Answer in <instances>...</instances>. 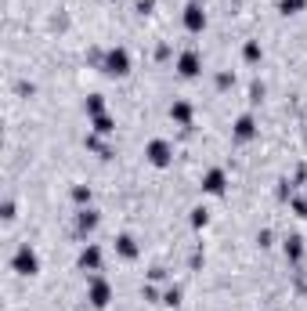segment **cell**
Wrapping results in <instances>:
<instances>
[{
	"mask_svg": "<svg viewBox=\"0 0 307 311\" xmlns=\"http://www.w3.org/2000/svg\"><path fill=\"white\" fill-rule=\"evenodd\" d=\"M36 268H40L36 254L29 250V246H22V250L14 254V272H18V275H36Z\"/></svg>",
	"mask_w": 307,
	"mask_h": 311,
	"instance_id": "obj_1",
	"label": "cell"
},
{
	"mask_svg": "<svg viewBox=\"0 0 307 311\" xmlns=\"http://www.w3.org/2000/svg\"><path fill=\"white\" fill-rule=\"evenodd\" d=\"M148 156H152V163H156V166L170 163V148H166V142H152L148 145Z\"/></svg>",
	"mask_w": 307,
	"mask_h": 311,
	"instance_id": "obj_2",
	"label": "cell"
},
{
	"mask_svg": "<svg viewBox=\"0 0 307 311\" xmlns=\"http://www.w3.org/2000/svg\"><path fill=\"white\" fill-rule=\"evenodd\" d=\"M105 66H109V69H105V72H127V54H123V51H112L109 54V62H105Z\"/></svg>",
	"mask_w": 307,
	"mask_h": 311,
	"instance_id": "obj_3",
	"label": "cell"
},
{
	"mask_svg": "<svg viewBox=\"0 0 307 311\" xmlns=\"http://www.w3.org/2000/svg\"><path fill=\"white\" fill-rule=\"evenodd\" d=\"M90 300H94L98 308H105V304H109V286H105V282H94V290H90Z\"/></svg>",
	"mask_w": 307,
	"mask_h": 311,
	"instance_id": "obj_4",
	"label": "cell"
},
{
	"mask_svg": "<svg viewBox=\"0 0 307 311\" xmlns=\"http://www.w3.org/2000/svg\"><path fill=\"white\" fill-rule=\"evenodd\" d=\"M184 22H188V29H203V11H199V8H188V18H184Z\"/></svg>",
	"mask_w": 307,
	"mask_h": 311,
	"instance_id": "obj_5",
	"label": "cell"
},
{
	"mask_svg": "<svg viewBox=\"0 0 307 311\" xmlns=\"http://www.w3.org/2000/svg\"><path fill=\"white\" fill-rule=\"evenodd\" d=\"M206 188H210V192H221V188H224V174H221V170H213V174L206 178Z\"/></svg>",
	"mask_w": 307,
	"mask_h": 311,
	"instance_id": "obj_6",
	"label": "cell"
},
{
	"mask_svg": "<svg viewBox=\"0 0 307 311\" xmlns=\"http://www.w3.org/2000/svg\"><path fill=\"white\" fill-rule=\"evenodd\" d=\"M195 66H199L195 54H184V58H181V72H184V76H195Z\"/></svg>",
	"mask_w": 307,
	"mask_h": 311,
	"instance_id": "obj_7",
	"label": "cell"
},
{
	"mask_svg": "<svg viewBox=\"0 0 307 311\" xmlns=\"http://www.w3.org/2000/svg\"><path fill=\"white\" fill-rule=\"evenodd\" d=\"M112 130V120L109 116H98V134H109Z\"/></svg>",
	"mask_w": 307,
	"mask_h": 311,
	"instance_id": "obj_8",
	"label": "cell"
},
{
	"mask_svg": "<svg viewBox=\"0 0 307 311\" xmlns=\"http://www.w3.org/2000/svg\"><path fill=\"white\" fill-rule=\"evenodd\" d=\"M83 264H90V268H94V264H98V250H87V254H83Z\"/></svg>",
	"mask_w": 307,
	"mask_h": 311,
	"instance_id": "obj_9",
	"label": "cell"
},
{
	"mask_svg": "<svg viewBox=\"0 0 307 311\" xmlns=\"http://www.w3.org/2000/svg\"><path fill=\"white\" fill-rule=\"evenodd\" d=\"M250 127H253V123H250V120H242V123H239V138H250Z\"/></svg>",
	"mask_w": 307,
	"mask_h": 311,
	"instance_id": "obj_10",
	"label": "cell"
},
{
	"mask_svg": "<svg viewBox=\"0 0 307 311\" xmlns=\"http://www.w3.org/2000/svg\"><path fill=\"white\" fill-rule=\"evenodd\" d=\"M300 4H304V0H282V8H286V11H293V8H300Z\"/></svg>",
	"mask_w": 307,
	"mask_h": 311,
	"instance_id": "obj_11",
	"label": "cell"
}]
</instances>
